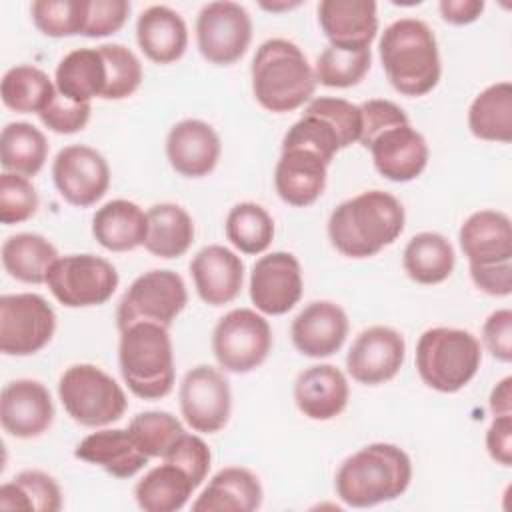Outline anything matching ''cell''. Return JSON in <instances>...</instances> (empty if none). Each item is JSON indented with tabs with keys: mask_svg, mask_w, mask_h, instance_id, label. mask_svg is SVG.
I'll return each instance as SVG.
<instances>
[{
	"mask_svg": "<svg viewBox=\"0 0 512 512\" xmlns=\"http://www.w3.org/2000/svg\"><path fill=\"white\" fill-rule=\"evenodd\" d=\"M400 200L384 190H368L340 202L328 218L332 246L348 258L376 256L404 230Z\"/></svg>",
	"mask_w": 512,
	"mask_h": 512,
	"instance_id": "obj_1",
	"label": "cell"
},
{
	"mask_svg": "<svg viewBox=\"0 0 512 512\" xmlns=\"http://www.w3.org/2000/svg\"><path fill=\"white\" fill-rule=\"evenodd\" d=\"M412 480V460L396 444L374 442L350 454L334 476L338 498L352 508H368L402 496Z\"/></svg>",
	"mask_w": 512,
	"mask_h": 512,
	"instance_id": "obj_2",
	"label": "cell"
},
{
	"mask_svg": "<svg viewBox=\"0 0 512 512\" xmlns=\"http://www.w3.org/2000/svg\"><path fill=\"white\" fill-rule=\"evenodd\" d=\"M380 62L388 82L402 96H424L440 80V52L434 32L424 20L398 18L388 24L378 42Z\"/></svg>",
	"mask_w": 512,
	"mask_h": 512,
	"instance_id": "obj_3",
	"label": "cell"
},
{
	"mask_svg": "<svg viewBox=\"0 0 512 512\" xmlns=\"http://www.w3.org/2000/svg\"><path fill=\"white\" fill-rule=\"evenodd\" d=\"M250 76L256 102L274 114L298 110L316 90L314 68L304 52L286 38H270L258 46Z\"/></svg>",
	"mask_w": 512,
	"mask_h": 512,
	"instance_id": "obj_4",
	"label": "cell"
},
{
	"mask_svg": "<svg viewBox=\"0 0 512 512\" xmlns=\"http://www.w3.org/2000/svg\"><path fill=\"white\" fill-rule=\"evenodd\" d=\"M120 374L142 400H160L174 388V350L166 326L138 322L120 330Z\"/></svg>",
	"mask_w": 512,
	"mask_h": 512,
	"instance_id": "obj_5",
	"label": "cell"
},
{
	"mask_svg": "<svg viewBox=\"0 0 512 512\" xmlns=\"http://www.w3.org/2000/svg\"><path fill=\"white\" fill-rule=\"evenodd\" d=\"M480 362L478 338L462 328H428L416 342V372L428 388L442 394L462 390L476 376Z\"/></svg>",
	"mask_w": 512,
	"mask_h": 512,
	"instance_id": "obj_6",
	"label": "cell"
},
{
	"mask_svg": "<svg viewBox=\"0 0 512 512\" xmlns=\"http://www.w3.org/2000/svg\"><path fill=\"white\" fill-rule=\"evenodd\" d=\"M362 130L360 108L344 98H314L302 116L286 130L282 148L302 146L316 152L328 164L334 156L358 142Z\"/></svg>",
	"mask_w": 512,
	"mask_h": 512,
	"instance_id": "obj_7",
	"label": "cell"
},
{
	"mask_svg": "<svg viewBox=\"0 0 512 512\" xmlns=\"http://www.w3.org/2000/svg\"><path fill=\"white\" fill-rule=\"evenodd\" d=\"M58 396L68 416L88 428L118 422L128 406L122 386L94 364H72L58 380Z\"/></svg>",
	"mask_w": 512,
	"mask_h": 512,
	"instance_id": "obj_8",
	"label": "cell"
},
{
	"mask_svg": "<svg viewBox=\"0 0 512 512\" xmlns=\"http://www.w3.org/2000/svg\"><path fill=\"white\" fill-rule=\"evenodd\" d=\"M272 350L268 320L250 308L226 312L214 326L212 352L220 368L246 374L264 364Z\"/></svg>",
	"mask_w": 512,
	"mask_h": 512,
	"instance_id": "obj_9",
	"label": "cell"
},
{
	"mask_svg": "<svg viewBox=\"0 0 512 512\" xmlns=\"http://www.w3.org/2000/svg\"><path fill=\"white\" fill-rule=\"evenodd\" d=\"M188 304L186 284L174 270H148L138 276L118 302L116 326L124 330L138 322L170 328Z\"/></svg>",
	"mask_w": 512,
	"mask_h": 512,
	"instance_id": "obj_10",
	"label": "cell"
},
{
	"mask_svg": "<svg viewBox=\"0 0 512 512\" xmlns=\"http://www.w3.org/2000/svg\"><path fill=\"white\" fill-rule=\"evenodd\" d=\"M118 282L112 262L96 254L62 256L46 276L52 296L66 308L100 306L112 298Z\"/></svg>",
	"mask_w": 512,
	"mask_h": 512,
	"instance_id": "obj_11",
	"label": "cell"
},
{
	"mask_svg": "<svg viewBox=\"0 0 512 512\" xmlns=\"http://www.w3.org/2000/svg\"><path fill=\"white\" fill-rule=\"evenodd\" d=\"M56 312L40 294L20 292L0 296V352L32 356L54 336Z\"/></svg>",
	"mask_w": 512,
	"mask_h": 512,
	"instance_id": "obj_12",
	"label": "cell"
},
{
	"mask_svg": "<svg viewBox=\"0 0 512 512\" xmlns=\"http://www.w3.org/2000/svg\"><path fill=\"white\" fill-rule=\"evenodd\" d=\"M252 40L248 10L232 0L208 2L196 16V44L200 54L216 66L238 62Z\"/></svg>",
	"mask_w": 512,
	"mask_h": 512,
	"instance_id": "obj_13",
	"label": "cell"
},
{
	"mask_svg": "<svg viewBox=\"0 0 512 512\" xmlns=\"http://www.w3.org/2000/svg\"><path fill=\"white\" fill-rule=\"evenodd\" d=\"M178 398L182 418L194 432L216 434L230 420V382L210 364H198L184 374Z\"/></svg>",
	"mask_w": 512,
	"mask_h": 512,
	"instance_id": "obj_14",
	"label": "cell"
},
{
	"mask_svg": "<svg viewBox=\"0 0 512 512\" xmlns=\"http://www.w3.org/2000/svg\"><path fill=\"white\" fill-rule=\"evenodd\" d=\"M52 180L58 194L68 204L88 208L108 192L110 166L96 148L70 144L56 154L52 162Z\"/></svg>",
	"mask_w": 512,
	"mask_h": 512,
	"instance_id": "obj_15",
	"label": "cell"
},
{
	"mask_svg": "<svg viewBox=\"0 0 512 512\" xmlns=\"http://www.w3.org/2000/svg\"><path fill=\"white\" fill-rule=\"evenodd\" d=\"M250 300L258 312L282 316L302 298V268L290 252H270L256 260L250 272Z\"/></svg>",
	"mask_w": 512,
	"mask_h": 512,
	"instance_id": "obj_16",
	"label": "cell"
},
{
	"mask_svg": "<svg viewBox=\"0 0 512 512\" xmlns=\"http://www.w3.org/2000/svg\"><path fill=\"white\" fill-rule=\"evenodd\" d=\"M404 358V336L390 326L376 324L354 338L346 354V370L356 382L364 386H378L398 374Z\"/></svg>",
	"mask_w": 512,
	"mask_h": 512,
	"instance_id": "obj_17",
	"label": "cell"
},
{
	"mask_svg": "<svg viewBox=\"0 0 512 512\" xmlns=\"http://www.w3.org/2000/svg\"><path fill=\"white\" fill-rule=\"evenodd\" d=\"M374 168L392 182H410L418 178L428 164V144L410 122L394 124L366 142Z\"/></svg>",
	"mask_w": 512,
	"mask_h": 512,
	"instance_id": "obj_18",
	"label": "cell"
},
{
	"mask_svg": "<svg viewBox=\"0 0 512 512\" xmlns=\"http://www.w3.org/2000/svg\"><path fill=\"white\" fill-rule=\"evenodd\" d=\"M0 422L4 432L28 440L44 434L54 422V402L48 388L30 378H18L2 388Z\"/></svg>",
	"mask_w": 512,
	"mask_h": 512,
	"instance_id": "obj_19",
	"label": "cell"
},
{
	"mask_svg": "<svg viewBox=\"0 0 512 512\" xmlns=\"http://www.w3.org/2000/svg\"><path fill=\"white\" fill-rule=\"evenodd\" d=\"M348 330L350 322L342 306L330 300H314L296 314L290 336L302 356L326 358L342 348Z\"/></svg>",
	"mask_w": 512,
	"mask_h": 512,
	"instance_id": "obj_20",
	"label": "cell"
},
{
	"mask_svg": "<svg viewBox=\"0 0 512 512\" xmlns=\"http://www.w3.org/2000/svg\"><path fill=\"white\" fill-rule=\"evenodd\" d=\"M458 242L470 268L512 264V224L500 210L470 214L458 230Z\"/></svg>",
	"mask_w": 512,
	"mask_h": 512,
	"instance_id": "obj_21",
	"label": "cell"
},
{
	"mask_svg": "<svg viewBox=\"0 0 512 512\" xmlns=\"http://www.w3.org/2000/svg\"><path fill=\"white\" fill-rule=\"evenodd\" d=\"M376 10L374 0H322L318 22L330 46L350 52L370 50L378 32Z\"/></svg>",
	"mask_w": 512,
	"mask_h": 512,
	"instance_id": "obj_22",
	"label": "cell"
},
{
	"mask_svg": "<svg viewBox=\"0 0 512 512\" xmlns=\"http://www.w3.org/2000/svg\"><path fill=\"white\" fill-rule=\"evenodd\" d=\"M222 144L216 130L198 118L176 122L166 136V158L186 178L208 176L220 160Z\"/></svg>",
	"mask_w": 512,
	"mask_h": 512,
	"instance_id": "obj_23",
	"label": "cell"
},
{
	"mask_svg": "<svg viewBox=\"0 0 512 512\" xmlns=\"http://www.w3.org/2000/svg\"><path fill=\"white\" fill-rule=\"evenodd\" d=\"M190 274L202 302L208 306H224L242 290L244 262L230 248L208 244L194 254Z\"/></svg>",
	"mask_w": 512,
	"mask_h": 512,
	"instance_id": "obj_24",
	"label": "cell"
},
{
	"mask_svg": "<svg viewBox=\"0 0 512 512\" xmlns=\"http://www.w3.org/2000/svg\"><path fill=\"white\" fill-rule=\"evenodd\" d=\"M328 166L326 160L308 148H282L274 170V188L282 202L296 208L314 204L326 188Z\"/></svg>",
	"mask_w": 512,
	"mask_h": 512,
	"instance_id": "obj_25",
	"label": "cell"
},
{
	"mask_svg": "<svg viewBox=\"0 0 512 512\" xmlns=\"http://www.w3.org/2000/svg\"><path fill=\"white\" fill-rule=\"evenodd\" d=\"M350 388L344 372L334 364H314L294 382V402L310 420H332L348 404Z\"/></svg>",
	"mask_w": 512,
	"mask_h": 512,
	"instance_id": "obj_26",
	"label": "cell"
},
{
	"mask_svg": "<svg viewBox=\"0 0 512 512\" xmlns=\"http://www.w3.org/2000/svg\"><path fill=\"white\" fill-rule=\"evenodd\" d=\"M74 456L88 464L100 466L114 478H132L150 460L138 448L128 428H104L88 434L76 444Z\"/></svg>",
	"mask_w": 512,
	"mask_h": 512,
	"instance_id": "obj_27",
	"label": "cell"
},
{
	"mask_svg": "<svg viewBox=\"0 0 512 512\" xmlns=\"http://www.w3.org/2000/svg\"><path fill=\"white\" fill-rule=\"evenodd\" d=\"M136 42L148 60L172 64L188 48V28L176 10L154 4L142 10L136 20Z\"/></svg>",
	"mask_w": 512,
	"mask_h": 512,
	"instance_id": "obj_28",
	"label": "cell"
},
{
	"mask_svg": "<svg viewBox=\"0 0 512 512\" xmlns=\"http://www.w3.org/2000/svg\"><path fill=\"white\" fill-rule=\"evenodd\" d=\"M258 476L242 466L218 470L200 496L192 502L194 512H254L262 506Z\"/></svg>",
	"mask_w": 512,
	"mask_h": 512,
	"instance_id": "obj_29",
	"label": "cell"
},
{
	"mask_svg": "<svg viewBox=\"0 0 512 512\" xmlns=\"http://www.w3.org/2000/svg\"><path fill=\"white\" fill-rule=\"evenodd\" d=\"M148 232L146 212L124 198L106 202L92 216V236L110 252H128L144 246Z\"/></svg>",
	"mask_w": 512,
	"mask_h": 512,
	"instance_id": "obj_30",
	"label": "cell"
},
{
	"mask_svg": "<svg viewBox=\"0 0 512 512\" xmlns=\"http://www.w3.org/2000/svg\"><path fill=\"white\" fill-rule=\"evenodd\" d=\"M148 232L144 248L158 258H180L188 252L194 242V222L192 216L178 204L162 202L154 204L146 212Z\"/></svg>",
	"mask_w": 512,
	"mask_h": 512,
	"instance_id": "obj_31",
	"label": "cell"
},
{
	"mask_svg": "<svg viewBox=\"0 0 512 512\" xmlns=\"http://www.w3.org/2000/svg\"><path fill=\"white\" fill-rule=\"evenodd\" d=\"M54 84L58 94L74 102H90L102 98L106 86V64L96 48H76L68 52L56 66Z\"/></svg>",
	"mask_w": 512,
	"mask_h": 512,
	"instance_id": "obj_32",
	"label": "cell"
},
{
	"mask_svg": "<svg viewBox=\"0 0 512 512\" xmlns=\"http://www.w3.org/2000/svg\"><path fill=\"white\" fill-rule=\"evenodd\" d=\"M456 264L450 240L438 232H420L412 236L402 252V268L418 284L444 282Z\"/></svg>",
	"mask_w": 512,
	"mask_h": 512,
	"instance_id": "obj_33",
	"label": "cell"
},
{
	"mask_svg": "<svg viewBox=\"0 0 512 512\" xmlns=\"http://www.w3.org/2000/svg\"><path fill=\"white\" fill-rule=\"evenodd\" d=\"M194 490V482L180 466L164 462L138 480L134 498L144 512H176L186 506Z\"/></svg>",
	"mask_w": 512,
	"mask_h": 512,
	"instance_id": "obj_34",
	"label": "cell"
},
{
	"mask_svg": "<svg viewBox=\"0 0 512 512\" xmlns=\"http://www.w3.org/2000/svg\"><path fill=\"white\" fill-rule=\"evenodd\" d=\"M58 260L56 246L34 232L12 234L2 244V266L4 270L26 284H42Z\"/></svg>",
	"mask_w": 512,
	"mask_h": 512,
	"instance_id": "obj_35",
	"label": "cell"
},
{
	"mask_svg": "<svg viewBox=\"0 0 512 512\" xmlns=\"http://www.w3.org/2000/svg\"><path fill=\"white\" fill-rule=\"evenodd\" d=\"M470 132L486 142L512 140V84L496 82L484 88L468 108Z\"/></svg>",
	"mask_w": 512,
	"mask_h": 512,
	"instance_id": "obj_36",
	"label": "cell"
},
{
	"mask_svg": "<svg viewBox=\"0 0 512 512\" xmlns=\"http://www.w3.org/2000/svg\"><path fill=\"white\" fill-rule=\"evenodd\" d=\"M48 158V140L30 122H8L0 134V164L4 172L36 176Z\"/></svg>",
	"mask_w": 512,
	"mask_h": 512,
	"instance_id": "obj_37",
	"label": "cell"
},
{
	"mask_svg": "<svg viewBox=\"0 0 512 512\" xmlns=\"http://www.w3.org/2000/svg\"><path fill=\"white\" fill-rule=\"evenodd\" d=\"M60 508V486L42 470H22L0 486V510L58 512Z\"/></svg>",
	"mask_w": 512,
	"mask_h": 512,
	"instance_id": "obj_38",
	"label": "cell"
},
{
	"mask_svg": "<svg viewBox=\"0 0 512 512\" xmlns=\"http://www.w3.org/2000/svg\"><path fill=\"white\" fill-rule=\"evenodd\" d=\"M56 84L36 66L20 64L2 76L0 94L6 108L20 114H40L56 96Z\"/></svg>",
	"mask_w": 512,
	"mask_h": 512,
	"instance_id": "obj_39",
	"label": "cell"
},
{
	"mask_svg": "<svg viewBox=\"0 0 512 512\" xmlns=\"http://www.w3.org/2000/svg\"><path fill=\"white\" fill-rule=\"evenodd\" d=\"M226 238L244 254H262L274 238V220L256 202H238L230 208L224 222Z\"/></svg>",
	"mask_w": 512,
	"mask_h": 512,
	"instance_id": "obj_40",
	"label": "cell"
},
{
	"mask_svg": "<svg viewBox=\"0 0 512 512\" xmlns=\"http://www.w3.org/2000/svg\"><path fill=\"white\" fill-rule=\"evenodd\" d=\"M128 432L148 458L162 460L176 448V444L186 434L180 420L164 410L138 412L130 420Z\"/></svg>",
	"mask_w": 512,
	"mask_h": 512,
	"instance_id": "obj_41",
	"label": "cell"
},
{
	"mask_svg": "<svg viewBox=\"0 0 512 512\" xmlns=\"http://www.w3.org/2000/svg\"><path fill=\"white\" fill-rule=\"evenodd\" d=\"M372 64V52L360 50H340L334 46H326L314 64L316 84L328 88H350L364 80Z\"/></svg>",
	"mask_w": 512,
	"mask_h": 512,
	"instance_id": "obj_42",
	"label": "cell"
},
{
	"mask_svg": "<svg viewBox=\"0 0 512 512\" xmlns=\"http://www.w3.org/2000/svg\"><path fill=\"white\" fill-rule=\"evenodd\" d=\"M34 26L50 38L82 36L88 0H36L30 6Z\"/></svg>",
	"mask_w": 512,
	"mask_h": 512,
	"instance_id": "obj_43",
	"label": "cell"
},
{
	"mask_svg": "<svg viewBox=\"0 0 512 512\" xmlns=\"http://www.w3.org/2000/svg\"><path fill=\"white\" fill-rule=\"evenodd\" d=\"M106 64L104 100H124L132 96L142 84V64L138 56L124 44L98 46Z\"/></svg>",
	"mask_w": 512,
	"mask_h": 512,
	"instance_id": "obj_44",
	"label": "cell"
},
{
	"mask_svg": "<svg viewBox=\"0 0 512 512\" xmlns=\"http://www.w3.org/2000/svg\"><path fill=\"white\" fill-rule=\"evenodd\" d=\"M38 210V192L34 184L20 174L2 172L0 176V222L20 224Z\"/></svg>",
	"mask_w": 512,
	"mask_h": 512,
	"instance_id": "obj_45",
	"label": "cell"
},
{
	"mask_svg": "<svg viewBox=\"0 0 512 512\" xmlns=\"http://www.w3.org/2000/svg\"><path fill=\"white\" fill-rule=\"evenodd\" d=\"M90 114V102H74L56 92L52 102L38 116L48 130L56 134H74L86 128V124L90 122Z\"/></svg>",
	"mask_w": 512,
	"mask_h": 512,
	"instance_id": "obj_46",
	"label": "cell"
},
{
	"mask_svg": "<svg viewBox=\"0 0 512 512\" xmlns=\"http://www.w3.org/2000/svg\"><path fill=\"white\" fill-rule=\"evenodd\" d=\"M164 462H172L180 466L198 488L208 476L212 454L208 444L200 436L186 432L182 440L176 444V448L164 458Z\"/></svg>",
	"mask_w": 512,
	"mask_h": 512,
	"instance_id": "obj_47",
	"label": "cell"
},
{
	"mask_svg": "<svg viewBox=\"0 0 512 512\" xmlns=\"http://www.w3.org/2000/svg\"><path fill=\"white\" fill-rule=\"evenodd\" d=\"M130 14L126 0H88V14L82 36L102 38L118 32Z\"/></svg>",
	"mask_w": 512,
	"mask_h": 512,
	"instance_id": "obj_48",
	"label": "cell"
},
{
	"mask_svg": "<svg viewBox=\"0 0 512 512\" xmlns=\"http://www.w3.org/2000/svg\"><path fill=\"white\" fill-rule=\"evenodd\" d=\"M482 342L496 360H512V310L500 308L484 320Z\"/></svg>",
	"mask_w": 512,
	"mask_h": 512,
	"instance_id": "obj_49",
	"label": "cell"
},
{
	"mask_svg": "<svg viewBox=\"0 0 512 512\" xmlns=\"http://www.w3.org/2000/svg\"><path fill=\"white\" fill-rule=\"evenodd\" d=\"M486 450L494 462L512 464V416H494L486 430Z\"/></svg>",
	"mask_w": 512,
	"mask_h": 512,
	"instance_id": "obj_50",
	"label": "cell"
},
{
	"mask_svg": "<svg viewBox=\"0 0 512 512\" xmlns=\"http://www.w3.org/2000/svg\"><path fill=\"white\" fill-rule=\"evenodd\" d=\"M438 10L444 22L454 26H464L480 18V14L484 12V2L482 0H442L438 4Z\"/></svg>",
	"mask_w": 512,
	"mask_h": 512,
	"instance_id": "obj_51",
	"label": "cell"
},
{
	"mask_svg": "<svg viewBox=\"0 0 512 512\" xmlns=\"http://www.w3.org/2000/svg\"><path fill=\"white\" fill-rule=\"evenodd\" d=\"M488 404L494 416H512V376L502 378L492 388Z\"/></svg>",
	"mask_w": 512,
	"mask_h": 512,
	"instance_id": "obj_52",
	"label": "cell"
},
{
	"mask_svg": "<svg viewBox=\"0 0 512 512\" xmlns=\"http://www.w3.org/2000/svg\"><path fill=\"white\" fill-rule=\"evenodd\" d=\"M294 6H298V2H294V4H262V8H266V10H290Z\"/></svg>",
	"mask_w": 512,
	"mask_h": 512,
	"instance_id": "obj_53",
	"label": "cell"
}]
</instances>
